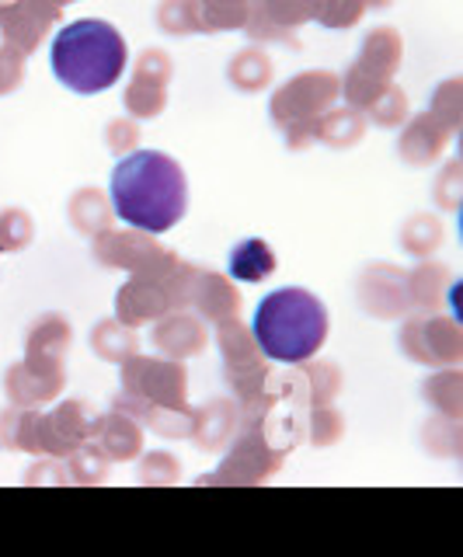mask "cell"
I'll list each match as a JSON object with an SVG mask.
<instances>
[{
	"label": "cell",
	"mask_w": 463,
	"mask_h": 557,
	"mask_svg": "<svg viewBox=\"0 0 463 557\" xmlns=\"http://www.w3.org/2000/svg\"><path fill=\"white\" fill-rule=\"evenodd\" d=\"M36 240V223H32L28 209H0V248L4 251H25Z\"/></svg>",
	"instance_id": "obj_42"
},
{
	"label": "cell",
	"mask_w": 463,
	"mask_h": 557,
	"mask_svg": "<svg viewBox=\"0 0 463 557\" xmlns=\"http://www.w3.org/2000/svg\"><path fill=\"white\" fill-rule=\"evenodd\" d=\"M49 63L63 87L77 95H101L126 74L129 46L115 25L101 17H77L57 32Z\"/></svg>",
	"instance_id": "obj_2"
},
{
	"label": "cell",
	"mask_w": 463,
	"mask_h": 557,
	"mask_svg": "<svg viewBox=\"0 0 463 557\" xmlns=\"http://www.w3.org/2000/svg\"><path fill=\"white\" fill-rule=\"evenodd\" d=\"M14 4H18V0H0V22H4V17H8V11H11Z\"/></svg>",
	"instance_id": "obj_49"
},
{
	"label": "cell",
	"mask_w": 463,
	"mask_h": 557,
	"mask_svg": "<svg viewBox=\"0 0 463 557\" xmlns=\"http://www.w3.org/2000/svg\"><path fill=\"white\" fill-rule=\"evenodd\" d=\"M283 453L272 449L265 443V435L259 429L241 425L237 435L223 449V460L213 474L199 478V484H223V487H254V484H268L272 478L279 474L283 467Z\"/></svg>",
	"instance_id": "obj_5"
},
{
	"label": "cell",
	"mask_w": 463,
	"mask_h": 557,
	"mask_svg": "<svg viewBox=\"0 0 463 557\" xmlns=\"http://www.w3.org/2000/svg\"><path fill=\"white\" fill-rule=\"evenodd\" d=\"M74 342V327L63 313H42V318L32 321L28 335H25V356L28 359H49V362H63L71 352Z\"/></svg>",
	"instance_id": "obj_23"
},
{
	"label": "cell",
	"mask_w": 463,
	"mask_h": 557,
	"mask_svg": "<svg viewBox=\"0 0 463 557\" xmlns=\"http://www.w3.org/2000/svg\"><path fill=\"white\" fill-rule=\"evenodd\" d=\"M175 77V63L164 49H143L133 63V77L123 91L129 119H158L167 109V87Z\"/></svg>",
	"instance_id": "obj_9"
},
{
	"label": "cell",
	"mask_w": 463,
	"mask_h": 557,
	"mask_svg": "<svg viewBox=\"0 0 463 557\" xmlns=\"http://www.w3.org/2000/svg\"><path fill=\"white\" fill-rule=\"evenodd\" d=\"M422 443L428 446L433 457H446V460H456L460 457V418H428L425 429H422Z\"/></svg>",
	"instance_id": "obj_39"
},
{
	"label": "cell",
	"mask_w": 463,
	"mask_h": 557,
	"mask_svg": "<svg viewBox=\"0 0 463 557\" xmlns=\"http://www.w3.org/2000/svg\"><path fill=\"white\" fill-rule=\"evenodd\" d=\"M25 74H28V57H25V52L0 42V98L18 91V87L25 84Z\"/></svg>",
	"instance_id": "obj_44"
},
{
	"label": "cell",
	"mask_w": 463,
	"mask_h": 557,
	"mask_svg": "<svg viewBox=\"0 0 463 557\" xmlns=\"http://www.w3.org/2000/svg\"><path fill=\"white\" fill-rule=\"evenodd\" d=\"M123 366V394L140 397L147 405L161 408H188V373L185 362L167 359V356H129L118 362Z\"/></svg>",
	"instance_id": "obj_7"
},
{
	"label": "cell",
	"mask_w": 463,
	"mask_h": 557,
	"mask_svg": "<svg viewBox=\"0 0 463 557\" xmlns=\"http://www.w3.org/2000/svg\"><path fill=\"white\" fill-rule=\"evenodd\" d=\"M363 4H366V11H384L393 4V0H363Z\"/></svg>",
	"instance_id": "obj_48"
},
{
	"label": "cell",
	"mask_w": 463,
	"mask_h": 557,
	"mask_svg": "<svg viewBox=\"0 0 463 557\" xmlns=\"http://www.w3.org/2000/svg\"><path fill=\"white\" fill-rule=\"evenodd\" d=\"M66 391V366L49 359H22L8 366L4 373V394L8 405L18 408H42L49 400H57Z\"/></svg>",
	"instance_id": "obj_12"
},
{
	"label": "cell",
	"mask_w": 463,
	"mask_h": 557,
	"mask_svg": "<svg viewBox=\"0 0 463 557\" xmlns=\"http://www.w3.org/2000/svg\"><path fill=\"white\" fill-rule=\"evenodd\" d=\"M36 425H39V408L8 405L0 411V446H8L14 453H36L39 457Z\"/></svg>",
	"instance_id": "obj_31"
},
{
	"label": "cell",
	"mask_w": 463,
	"mask_h": 557,
	"mask_svg": "<svg viewBox=\"0 0 463 557\" xmlns=\"http://www.w3.org/2000/svg\"><path fill=\"white\" fill-rule=\"evenodd\" d=\"M453 133L442 126L439 119H433L428 112L408 119L401 126V136H398V153L408 168H433L439 157L450 147Z\"/></svg>",
	"instance_id": "obj_18"
},
{
	"label": "cell",
	"mask_w": 463,
	"mask_h": 557,
	"mask_svg": "<svg viewBox=\"0 0 463 557\" xmlns=\"http://www.w3.org/2000/svg\"><path fill=\"white\" fill-rule=\"evenodd\" d=\"M341 435H346V418L335 411V405H324V408H306L303 414V440L317 446V449H328L338 446Z\"/></svg>",
	"instance_id": "obj_35"
},
{
	"label": "cell",
	"mask_w": 463,
	"mask_h": 557,
	"mask_svg": "<svg viewBox=\"0 0 463 557\" xmlns=\"http://www.w3.org/2000/svg\"><path fill=\"white\" fill-rule=\"evenodd\" d=\"M428 115L439 119L442 126L456 136V129H460V81H456V77L442 81V84L436 87L433 101H428Z\"/></svg>",
	"instance_id": "obj_43"
},
{
	"label": "cell",
	"mask_w": 463,
	"mask_h": 557,
	"mask_svg": "<svg viewBox=\"0 0 463 557\" xmlns=\"http://www.w3.org/2000/svg\"><path fill=\"white\" fill-rule=\"evenodd\" d=\"M60 17H63L60 0H18L8 11L4 22H0V39H4V46L32 57L46 42L49 28L60 25Z\"/></svg>",
	"instance_id": "obj_15"
},
{
	"label": "cell",
	"mask_w": 463,
	"mask_h": 557,
	"mask_svg": "<svg viewBox=\"0 0 463 557\" xmlns=\"http://www.w3.org/2000/svg\"><path fill=\"white\" fill-rule=\"evenodd\" d=\"M439 209H450V213H456L460 209V161H450L442 168V174L436 178V196Z\"/></svg>",
	"instance_id": "obj_47"
},
{
	"label": "cell",
	"mask_w": 463,
	"mask_h": 557,
	"mask_svg": "<svg viewBox=\"0 0 463 557\" xmlns=\"http://www.w3.org/2000/svg\"><path fill=\"white\" fill-rule=\"evenodd\" d=\"M150 342L161 356L185 362L202 352L205 342H210V331H205V321L192 310H167L164 318L153 321Z\"/></svg>",
	"instance_id": "obj_16"
},
{
	"label": "cell",
	"mask_w": 463,
	"mask_h": 557,
	"mask_svg": "<svg viewBox=\"0 0 463 557\" xmlns=\"http://www.w3.org/2000/svg\"><path fill=\"white\" fill-rule=\"evenodd\" d=\"M188 310H196L205 324L230 321V318L241 313V293H237L234 278L220 275V272L199 269L196 289H192V304H188Z\"/></svg>",
	"instance_id": "obj_20"
},
{
	"label": "cell",
	"mask_w": 463,
	"mask_h": 557,
	"mask_svg": "<svg viewBox=\"0 0 463 557\" xmlns=\"http://www.w3.org/2000/svg\"><path fill=\"white\" fill-rule=\"evenodd\" d=\"M363 17H366L363 0H314V22L321 28L346 32V28H355Z\"/></svg>",
	"instance_id": "obj_40"
},
{
	"label": "cell",
	"mask_w": 463,
	"mask_h": 557,
	"mask_svg": "<svg viewBox=\"0 0 463 557\" xmlns=\"http://www.w3.org/2000/svg\"><path fill=\"white\" fill-rule=\"evenodd\" d=\"M404 269L390 261H370L355 278V300L376 321H401L411 313Z\"/></svg>",
	"instance_id": "obj_10"
},
{
	"label": "cell",
	"mask_w": 463,
	"mask_h": 557,
	"mask_svg": "<svg viewBox=\"0 0 463 557\" xmlns=\"http://www.w3.org/2000/svg\"><path fill=\"white\" fill-rule=\"evenodd\" d=\"M254 0H199L202 32H245Z\"/></svg>",
	"instance_id": "obj_32"
},
{
	"label": "cell",
	"mask_w": 463,
	"mask_h": 557,
	"mask_svg": "<svg viewBox=\"0 0 463 557\" xmlns=\"http://www.w3.org/2000/svg\"><path fill=\"white\" fill-rule=\"evenodd\" d=\"M140 484L147 487H171L182 481V463L175 453L167 449H153V453H140Z\"/></svg>",
	"instance_id": "obj_41"
},
{
	"label": "cell",
	"mask_w": 463,
	"mask_h": 557,
	"mask_svg": "<svg viewBox=\"0 0 463 557\" xmlns=\"http://www.w3.org/2000/svg\"><path fill=\"white\" fill-rule=\"evenodd\" d=\"M158 28L164 35H202V17H199V0H161L158 8Z\"/></svg>",
	"instance_id": "obj_37"
},
{
	"label": "cell",
	"mask_w": 463,
	"mask_h": 557,
	"mask_svg": "<svg viewBox=\"0 0 463 557\" xmlns=\"http://www.w3.org/2000/svg\"><path fill=\"white\" fill-rule=\"evenodd\" d=\"M442 244V223L433 213H415L401 226V248L415 258H433Z\"/></svg>",
	"instance_id": "obj_34"
},
{
	"label": "cell",
	"mask_w": 463,
	"mask_h": 557,
	"mask_svg": "<svg viewBox=\"0 0 463 557\" xmlns=\"http://www.w3.org/2000/svg\"><path fill=\"white\" fill-rule=\"evenodd\" d=\"M25 484L28 487H71V481H66L63 457H39L36 463L28 467Z\"/></svg>",
	"instance_id": "obj_45"
},
{
	"label": "cell",
	"mask_w": 463,
	"mask_h": 557,
	"mask_svg": "<svg viewBox=\"0 0 463 557\" xmlns=\"http://www.w3.org/2000/svg\"><path fill=\"white\" fill-rule=\"evenodd\" d=\"M143 440H147V429L136 422L133 414L118 411V408H112L105 414H95L91 443L105 453L112 463H133L143 453Z\"/></svg>",
	"instance_id": "obj_17"
},
{
	"label": "cell",
	"mask_w": 463,
	"mask_h": 557,
	"mask_svg": "<svg viewBox=\"0 0 463 557\" xmlns=\"http://www.w3.org/2000/svg\"><path fill=\"white\" fill-rule=\"evenodd\" d=\"M63 463H66V481H71V487H98V484H109V467H112V460L91 440L80 443L74 453H66Z\"/></svg>",
	"instance_id": "obj_30"
},
{
	"label": "cell",
	"mask_w": 463,
	"mask_h": 557,
	"mask_svg": "<svg viewBox=\"0 0 463 557\" xmlns=\"http://www.w3.org/2000/svg\"><path fill=\"white\" fill-rule=\"evenodd\" d=\"M390 81H384V77H376V74H370V70H363L359 63H352L346 74H341V98H346V104H352V109H359V112H366L370 104L384 95V87H387Z\"/></svg>",
	"instance_id": "obj_36"
},
{
	"label": "cell",
	"mask_w": 463,
	"mask_h": 557,
	"mask_svg": "<svg viewBox=\"0 0 463 557\" xmlns=\"http://www.w3.org/2000/svg\"><path fill=\"white\" fill-rule=\"evenodd\" d=\"M401 60H404V39H401V32L390 25L370 28L363 46H359V57H355L359 66L384 81H393V74L401 70Z\"/></svg>",
	"instance_id": "obj_22"
},
{
	"label": "cell",
	"mask_w": 463,
	"mask_h": 557,
	"mask_svg": "<svg viewBox=\"0 0 463 557\" xmlns=\"http://www.w3.org/2000/svg\"><path fill=\"white\" fill-rule=\"evenodd\" d=\"M460 387H463L460 370L456 366H446V370H439L436 376H428L422 383V397L436 408V414L460 418V411H463V391Z\"/></svg>",
	"instance_id": "obj_33"
},
{
	"label": "cell",
	"mask_w": 463,
	"mask_h": 557,
	"mask_svg": "<svg viewBox=\"0 0 463 557\" xmlns=\"http://www.w3.org/2000/svg\"><path fill=\"white\" fill-rule=\"evenodd\" d=\"M237 422H241V414H237V400L227 394V397H213L205 400L202 408L192 411V443L202 449V453H223L227 443L237 435Z\"/></svg>",
	"instance_id": "obj_19"
},
{
	"label": "cell",
	"mask_w": 463,
	"mask_h": 557,
	"mask_svg": "<svg viewBox=\"0 0 463 557\" xmlns=\"http://www.w3.org/2000/svg\"><path fill=\"white\" fill-rule=\"evenodd\" d=\"M216 345H220V356H223V373H245V370H251V366L265 362V352L259 348L251 327H245L241 318H230V321L216 324Z\"/></svg>",
	"instance_id": "obj_24"
},
{
	"label": "cell",
	"mask_w": 463,
	"mask_h": 557,
	"mask_svg": "<svg viewBox=\"0 0 463 557\" xmlns=\"http://www.w3.org/2000/svg\"><path fill=\"white\" fill-rule=\"evenodd\" d=\"M408 119H411L408 95L393 81L384 87V95L366 109V122H373V126H380V129H401Z\"/></svg>",
	"instance_id": "obj_38"
},
{
	"label": "cell",
	"mask_w": 463,
	"mask_h": 557,
	"mask_svg": "<svg viewBox=\"0 0 463 557\" xmlns=\"http://www.w3.org/2000/svg\"><path fill=\"white\" fill-rule=\"evenodd\" d=\"M314 22V0H254L251 17H248V39L254 46L265 42H297V28Z\"/></svg>",
	"instance_id": "obj_13"
},
{
	"label": "cell",
	"mask_w": 463,
	"mask_h": 557,
	"mask_svg": "<svg viewBox=\"0 0 463 557\" xmlns=\"http://www.w3.org/2000/svg\"><path fill=\"white\" fill-rule=\"evenodd\" d=\"M276 265H279V258L272 251V244L262 237L237 240L227 261L230 278H237V283H265V278L276 272Z\"/></svg>",
	"instance_id": "obj_26"
},
{
	"label": "cell",
	"mask_w": 463,
	"mask_h": 557,
	"mask_svg": "<svg viewBox=\"0 0 463 557\" xmlns=\"http://www.w3.org/2000/svg\"><path fill=\"white\" fill-rule=\"evenodd\" d=\"M341 98V77L331 70H303V74L289 77L283 87L272 91L268 115L272 126L286 136L289 150H306L317 144L321 115L335 109Z\"/></svg>",
	"instance_id": "obj_4"
},
{
	"label": "cell",
	"mask_w": 463,
	"mask_h": 557,
	"mask_svg": "<svg viewBox=\"0 0 463 557\" xmlns=\"http://www.w3.org/2000/svg\"><path fill=\"white\" fill-rule=\"evenodd\" d=\"M66 216H71V226L84 237H98L115 226L112 199L101 188H77L71 202H66Z\"/></svg>",
	"instance_id": "obj_25"
},
{
	"label": "cell",
	"mask_w": 463,
	"mask_h": 557,
	"mask_svg": "<svg viewBox=\"0 0 463 557\" xmlns=\"http://www.w3.org/2000/svg\"><path fill=\"white\" fill-rule=\"evenodd\" d=\"M164 248L161 240L147 234V231H136V226H126V231H105L91 237V255L101 269H118V272H143L153 258H158Z\"/></svg>",
	"instance_id": "obj_14"
},
{
	"label": "cell",
	"mask_w": 463,
	"mask_h": 557,
	"mask_svg": "<svg viewBox=\"0 0 463 557\" xmlns=\"http://www.w3.org/2000/svg\"><path fill=\"white\" fill-rule=\"evenodd\" d=\"M408 283V304L411 313H436L446 300V293L453 289V272L433 258H418V265L404 275Z\"/></svg>",
	"instance_id": "obj_21"
},
{
	"label": "cell",
	"mask_w": 463,
	"mask_h": 557,
	"mask_svg": "<svg viewBox=\"0 0 463 557\" xmlns=\"http://www.w3.org/2000/svg\"><path fill=\"white\" fill-rule=\"evenodd\" d=\"M401 352L411 362L433 366V370H446V366H456L463 356V335L460 324L450 313H408L401 318V335H398Z\"/></svg>",
	"instance_id": "obj_6"
},
{
	"label": "cell",
	"mask_w": 463,
	"mask_h": 557,
	"mask_svg": "<svg viewBox=\"0 0 463 557\" xmlns=\"http://www.w3.org/2000/svg\"><path fill=\"white\" fill-rule=\"evenodd\" d=\"M331 318L311 289L286 286L262 296L259 310H254L251 335L265 352V359L289 366L317 356L324 342H328Z\"/></svg>",
	"instance_id": "obj_3"
},
{
	"label": "cell",
	"mask_w": 463,
	"mask_h": 557,
	"mask_svg": "<svg viewBox=\"0 0 463 557\" xmlns=\"http://www.w3.org/2000/svg\"><path fill=\"white\" fill-rule=\"evenodd\" d=\"M140 144V126H136V119L123 115V119H112L105 126V147L115 153V157H126L136 150Z\"/></svg>",
	"instance_id": "obj_46"
},
{
	"label": "cell",
	"mask_w": 463,
	"mask_h": 557,
	"mask_svg": "<svg viewBox=\"0 0 463 557\" xmlns=\"http://www.w3.org/2000/svg\"><path fill=\"white\" fill-rule=\"evenodd\" d=\"M341 391V370L331 359H303L272 370V397L286 400L300 411L335 405Z\"/></svg>",
	"instance_id": "obj_8"
},
{
	"label": "cell",
	"mask_w": 463,
	"mask_h": 557,
	"mask_svg": "<svg viewBox=\"0 0 463 557\" xmlns=\"http://www.w3.org/2000/svg\"><path fill=\"white\" fill-rule=\"evenodd\" d=\"M60 4H63V8H66V4H74V0H60Z\"/></svg>",
	"instance_id": "obj_50"
},
{
	"label": "cell",
	"mask_w": 463,
	"mask_h": 557,
	"mask_svg": "<svg viewBox=\"0 0 463 557\" xmlns=\"http://www.w3.org/2000/svg\"><path fill=\"white\" fill-rule=\"evenodd\" d=\"M95 411L88 400H60L53 411H39L36 443L39 457H66L80 443L91 440Z\"/></svg>",
	"instance_id": "obj_11"
},
{
	"label": "cell",
	"mask_w": 463,
	"mask_h": 557,
	"mask_svg": "<svg viewBox=\"0 0 463 557\" xmlns=\"http://www.w3.org/2000/svg\"><path fill=\"white\" fill-rule=\"evenodd\" d=\"M109 199L118 223L158 237L175 231L188 213V178L171 153L133 150L118 157Z\"/></svg>",
	"instance_id": "obj_1"
},
{
	"label": "cell",
	"mask_w": 463,
	"mask_h": 557,
	"mask_svg": "<svg viewBox=\"0 0 463 557\" xmlns=\"http://www.w3.org/2000/svg\"><path fill=\"white\" fill-rule=\"evenodd\" d=\"M272 57L262 46H248L241 52H234L230 63H227V81L234 84V91H245V95H259L272 84Z\"/></svg>",
	"instance_id": "obj_28"
},
{
	"label": "cell",
	"mask_w": 463,
	"mask_h": 557,
	"mask_svg": "<svg viewBox=\"0 0 463 557\" xmlns=\"http://www.w3.org/2000/svg\"><path fill=\"white\" fill-rule=\"evenodd\" d=\"M370 129L366 112L352 109V104H341V109H328L321 115V126H317V144L324 147H335V150H349L363 144V136Z\"/></svg>",
	"instance_id": "obj_27"
},
{
	"label": "cell",
	"mask_w": 463,
	"mask_h": 557,
	"mask_svg": "<svg viewBox=\"0 0 463 557\" xmlns=\"http://www.w3.org/2000/svg\"><path fill=\"white\" fill-rule=\"evenodd\" d=\"M91 348L98 359L123 362L140 352V335H136V327H126L118 318H105L91 327Z\"/></svg>",
	"instance_id": "obj_29"
}]
</instances>
